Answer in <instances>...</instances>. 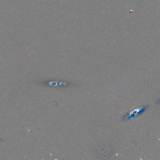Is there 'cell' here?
Segmentation results:
<instances>
[{
  "label": "cell",
  "instance_id": "cell-1",
  "mask_svg": "<svg viewBox=\"0 0 160 160\" xmlns=\"http://www.w3.org/2000/svg\"><path fill=\"white\" fill-rule=\"evenodd\" d=\"M144 108H145V107L141 108L138 109V110H134L133 112H131V113H130L129 114H127L126 116H125V118H130V117H132V116H136V115H138L139 113H141L142 111H143Z\"/></svg>",
  "mask_w": 160,
  "mask_h": 160
}]
</instances>
